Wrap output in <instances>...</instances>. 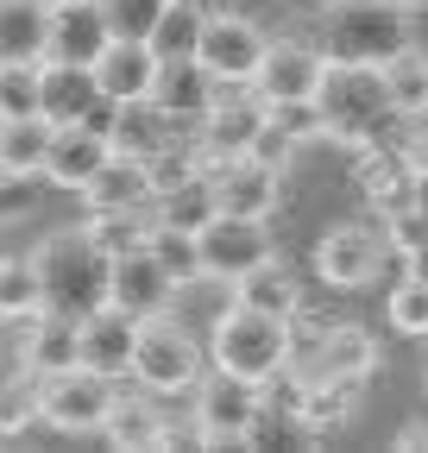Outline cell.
Here are the masks:
<instances>
[{"label":"cell","mask_w":428,"mask_h":453,"mask_svg":"<svg viewBox=\"0 0 428 453\" xmlns=\"http://www.w3.org/2000/svg\"><path fill=\"white\" fill-rule=\"evenodd\" d=\"M114 396H120V378H101L88 365H70L57 378H38V416L57 434H101Z\"/></svg>","instance_id":"obj_7"},{"label":"cell","mask_w":428,"mask_h":453,"mask_svg":"<svg viewBox=\"0 0 428 453\" xmlns=\"http://www.w3.org/2000/svg\"><path fill=\"white\" fill-rule=\"evenodd\" d=\"M107 157H114V139H107V127H101V120H76V127H57V139H50L44 177L57 183V189H76V196H82Z\"/></svg>","instance_id":"obj_17"},{"label":"cell","mask_w":428,"mask_h":453,"mask_svg":"<svg viewBox=\"0 0 428 453\" xmlns=\"http://www.w3.org/2000/svg\"><path fill=\"white\" fill-rule=\"evenodd\" d=\"M195 396V428H202V447H252L258 441V422H264V384L258 378H240V372H202V384L189 390Z\"/></svg>","instance_id":"obj_4"},{"label":"cell","mask_w":428,"mask_h":453,"mask_svg":"<svg viewBox=\"0 0 428 453\" xmlns=\"http://www.w3.org/2000/svg\"><path fill=\"white\" fill-rule=\"evenodd\" d=\"M397 447H403V453H428V422H409V428H397Z\"/></svg>","instance_id":"obj_43"},{"label":"cell","mask_w":428,"mask_h":453,"mask_svg":"<svg viewBox=\"0 0 428 453\" xmlns=\"http://www.w3.org/2000/svg\"><path fill=\"white\" fill-rule=\"evenodd\" d=\"M133 378L157 396H189L202 384V340L171 321V315H151L139 327V359H133Z\"/></svg>","instance_id":"obj_6"},{"label":"cell","mask_w":428,"mask_h":453,"mask_svg":"<svg viewBox=\"0 0 428 453\" xmlns=\"http://www.w3.org/2000/svg\"><path fill=\"white\" fill-rule=\"evenodd\" d=\"M44 113V64H0V120Z\"/></svg>","instance_id":"obj_35"},{"label":"cell","mask_w":428,"mask_h":453,"mask_svg":"<svg viewBox=\"0 0 428 453\" xmlns=\"http://www.w3.org/2000/svg\"><path fill=\"white\" fill-rule=\"evenodd\" d=\"M50 139H57V127H50L44 113H26V120H0V170H7V183L44 177Z\"/></svg>","instance_id":"obj_25"},{"label":"cell","mask_w":428,"mask_h":453,"mask_svg":"<svg viewBox=\"0 0 428 453\" xmlns=\"http://www.w3.org/2000/svg\"><path fill=\"white\" fill-rule=\"evenodd\" d=\"M139 327H145V321H133V315L114 309V303L95 309V315H82V365L101 372V378H133Z\"/></svg>","instance_id":"obj_15"},{"label":"cell","mask_w":428,"mask_h":453,"mask_svg":"<svg viewBox=\"0 0 428 453\" xmlns=\"http://www.w3.org/2000/svg\"><path fill=\"white\" fill-rule=\"evenodd\" d=\"M385 88H391V101H397V113L403 120H428V50L409 38L397 57H385Z\"/></svg>","instance_id":"obj_30"},{"label":"cell","mask_w":428,"mask_h":453,"mask_svg":"<svg viewBox=\"0 0 428 453\" xmlns=\"http://www.w3.org/2000/svg\"><path fill=\"white\" fill-rule=\"evenodd\" d=\"M19 321H0V378H13V372H26L19 365V334H13Z\"/></svg>","instance_id":"obj_42"},{"label":"cell","mask_w":428,"mask_h":453,"mask_svg":"<svg viewBox=\"0 0 428 453\" xmlns=\"http://www.w3.org/2000/svg\"><path fill=\"white\" fill-rule=\"evenodd\" d=\"M107 44H114V26H107L101 0L50 7V50H44V64H82V70H95Z\"/></svg>","instance_id":"obj_18"},{"label":"cell","mask_w":428,"mask_h":453,"mask_svg":"<svg viewBox=\"0 0 428 453\" xmlns=\"http://www.w3.org/2000/svg\"><path fill=\"white\" fill-rule=\"evenodd\" d=\"M321 76H328V50L302 44V38H271L264 44V64L252 76V95L264 107H284V101H315Z\"/></svg>","instance_id":"obj_11"},{"label":"cell","mask_w":428,"mask_h":453,"mask_svg":"<svg viewBox=\"0 0 428 453\" xmlns=\"http://www.w3.org/2000/svg\"><path fill=\"white\" fill-rule=\"evenodd\" d=\"M328 7H353V0H328Z\"/></svg>","instance_id":"obj_48"},{"label":"cell","mask_w":428,"mask_h":453,"mask_svg":"<svg viewBox=\"0 0 428 453\" xmlns=\"http://www.w3.org/2000/svg\"><path fill=\"white\" fill-rule=\"evenodd\" d=\"M321 120H328V139L347 145V151H371V145H391L403 113L385 88V70L378 64H334L328 57V76H321Z\"/></svg>","instance_id":"obj_1"},{"label":"cell","mask_w":428,"mask_h":453,"mask_svg":"<svg viewBox=\"0 0 428 453\" xmlns=\"http://www.w3.org/2000/svg\"><path fill=\"white\" fill-rule=\"evenodd\" d=\"M0 183H7V170H0Z\"/></svg>","instance_id":"obj_50"},{"label":"cell","mask_w":428,"mask_h":453,"mask_svg":"<svg viewBox=\"0 0 428 453\" xmlns=\"http://www.w3.org/2000/svg\"><path fill=\"white\" fill-rule=\"evenodd\" d=\"M403 145H409V157H416V170H428V127H422L416 139H403Z\"/></svg>","instance_id":"obj_44"},{"label":"cell","mask_w":428,"mask_h":453,"mask_svg":"<svg viewBox=\"0 0 428 453\" xmlns=\"http://www.w3.org/2000/svg\"><path fill=\"white\" fill-rule=\"evenodd\" d=\"M208 177H214V196H221V214L271 220V214H278V202H284V170H278V164H264L258 151L208 164Z\"/></svg>","instance_id":"obj_12"},{"label":"cell","mask_w":428,"mask_h":453,"mask_svg":"<svg viewBox=\"0 0 428 453\" xmlns=\"http://www.w3.org/2000/svg\"><path fill=\"white\" fill-rule=\"evenodd\" d=\"M271 120L296 139V145H315V139H328V120H321V107L315 101H284V107H271Z\"/></svg>","instance_id":"obj_38"},{"label":"cell","mask_w":428,"mask_h":453,"mask_svg":"<svg viewBox=\"0 0 428 453\" xmlns=\"http://www.w3.org/2000/svg\"><path fill=\"white\" fill-rule=\"evenodd\" d=\"M233 303L296 321V315H302V283H296V271H290L284 258H264V265H252V271L233 283Z\"/></svg>","instance_id":"obj_27"},{"label":"cell","mask_w":428,"mask_h":453,"mask_svg":"<svg viewBox=\"0 0 428 453\" xmlns=\"http://www.w3.org/2000/svg\"><path fill=\"white\" fill-rule=\"evenodd\" d=\"M157 57L151 44H139V38H114L101 50V64H95V88H101V101L107 107H120V101H151V82H157Z\"/></svg>","instance_id":"obj_19"},{"label":"cell","mask_w":428,"mask_h":453,"mask_svg":"<svg viewBox=\"0 0 428 453\" xmlns=\"http://www.w3.org/2000/svg\"><path fill=\"white\" fill-rule=\"evenodd\" d=\"M359 157V170H353V183H359V196H365V208L378 214V220H391L397 208H416V157H409V145H371V151H353Z\"/></svg>","instance_id":"obj_13"},{"label":"cell","mask_w":428,"mask_h":453,"mask_svg":"<svg viewBox=\"0 0 428 453\" xmlns=\"http://www.w3.org/2000/svg\"><path fill=\"white\" fill-rule=\"evenodd\" d=\"M359 396H365V378H290V416L302 428H334L359 410Z\"/></svg>","instance_id":"obj_22"},{"label":"cell","mask_w":428,"mask_h":453,"mask_svg":"<svg viewBox=\"0 0 428 453\" xmlns=\"http://www.w3.org/2000/svg\"><path fill=\"white\" fill-rule=\"evenodd\" d=\"M164 410H157V390H120L114 396V410H107V422H101V441L114 447V453H145V447H157V434H164Z\"/></svg>","instance_id":"obj_21"},{"label":"cell","mask_w":428,"mask_h":453,"mask_svg":"<svg viewBox=\"0 0 428 453\" xmlns=\"http://www.w3.org/2000/svg\"><path fill=\"white\" fill-rule=\"evenodd\" d=\"M385 321L397 327V334H428V277H403L397 290H391V303H385Z\"/></svg>","instance_id":"obj_37"},{"label":"cell","mask_w":428,"mask_h":453,"mask_svg":"<svg viewBox=\"0 0 428 453\" xmlns=\"http://www.w3.org/2000/svg\"><path fill=\"white\" fill-rule=\"evenodd\" d=\"M44 315V283H38V265L32 252H7L0 258V321H32Z\"/></svg>","instance_id":"obj_33"},{"label":"cell","mask_w":428,"mask_h":453,"mask_svg":"<svg viewBox=\"0 0 428 453\" xmlns=\"http://www.w3.org/2000/svg\"><path fill=\"white\" fill-rule=\"evenodd\" d=\"M252 151H258V157H264V164H278V170H290V164H296V151H302V145H296V139H290V133H284V127H278V120H264V133H258V145H252Z\"/></svg>","instance_id":"obj_40"},{"label":"cell","mask_w":428,"mask_h":453,"mask_svg":"<svg viewBox=\"0 0 428 453\" xmlns=\"http://www.w3.org/2000/svg\"><path fill=\"white\" fill-rule=\"evenodd\" d=\"M95 107H101L95 70H82V64H44V120L50 127L95 120Z\"/></svg>","instance_id":"obj_26"},{"label":"cell","mask_w":428,"mask_h":453,"mask_svg":"<svg viewBox=\"0 0 428 453\" xmlns=\"http://www.w3.org/2000/svg\"><path fill=\"white\" fill-rule=\"evenodd\" d=\"M290 347H296V321L264 315V309H246V303H227L221 321H214V334H208L214 365L240 372V378H258V384H278L284 378Z\"/></svg>","instance_id":"obj_3"},{"label":"cell","mask_w":428,"mask_h":453,"mask_svg":"<svg viewBox=\"0 0 428 453\" xmlns=\"http://www.w3.org/2000/svg\"><path fill=\"white\" fill-rule=\"evenodd\" d=\"M422 384H428V365H422Z\"/></svg>","instance_id":"obj_49"},{"label":"cell","mask_w":428,"mask_h":453,"mask_svg":"<svg viewBox=\"0 0 428 453\" xmlns=\"http://www.w3.org/2000/svg\"><path fill=\"white\" fill-rule=\"evenodd\" d=\"M151 107L177 127H195L202 113L214 107V76L195 64V57H164L157 64V82H151Z\"/></svg>","instance_id":"obj_20"},{"label":"cell","mask_w":428,"mask_h":453,"mask_svg":"<svg viewBox=\"0 0 428 453\" xmlns=\"http://www.w3.org/2000/svg\"><path fill=\"white\" fill-rule=\"evenodd\" d=\"M50 7L44 0H0V64H44Z\"/></svg>","instance_id":"obj_24"},{"label":"cell","mask_w":428,"mask_h":453,"mask_svg":"<svg viewBox=\"0 0 428 453\" xmlns=\"http://www.w3.org/2000/svg\"><path fill=\"white\" fill-rule=\"evenodd\" d=\"M385 258H397L391 240L378 234V226H365V220L328 226L321 246H315V271H321V283H334V290H359V283H371L385 271Z\"/></svg>","instance_id":"obj_10"},{"label":"cell","mask_w":428,"mask_h":453,"mask_svg":"<svg viewBox=\"0 0 428 453\" xmlns=\"http://www.w3.org/2000/svg\"><path fill=\"white\" fill-rule=\"evenodd\" d=\"M145 252H151L157 265H164L177 283H195V277H208V271H202V234H189V226H171V220H157V214H151Z\"/></svg>","instance_id":"obj_32"},{"label":"cell","mask_w":428,"mask_h":453,"mask_svg":"<svg viewBox=\"0 0 428 453\" xmlns=\"http://www.w3.org/2000/svg\"><path fill=\"white\" fill-rule=\"evenodd\" d=\"M0 441H7V428H0Z\"/></svg>","instance_id":"obj_51"},{"label":"cell","mask_w":428,"mask_h":453,"mask_svg":"<svg viewBox=\"0 0 428 453\" xmlns=\"http://www.w3.org/2000/svg\"><path fill=\"white\" fill-rule=\"evenodd\" d=\"M264 26L258 19H246V13H208V26H202V44H195V64L214 76V82H252L258 76V64H264Z\"/></svg>","instance_id":"obj_9"},{"label":"cell","mask_w":428,"mask_h":453,"mask_svg":"<svg viewBox=\"0 0 428 453\" xmlns=\"http://www.w3.org/2000/svg\"><path fill=\"white\" fill-rule=\"evenodd\" d=\"M202 26H208V7H195V0H171L164 19H157V32H151V50L157 57H195Z\"/></svg>","instance_id":"obj_34"},{"label":"cell","mask_w":428,"mask_h":453,"mask_svg":"<svg viewBox=\"0 0 428 453\" xmlns=\"http://www.w3.org/2000/svg\"><path fill=\"white\" fill-rule=\"evenodd\" d=\"M385 240H391L397 258H416V252L428 246V214H422V208H397L391 226H385Z\"/></svg>","instance_id":"obj_39"},{"label":"cell","mask_w":428,"mask_h":453,"mask_svg":"<svg viewBox=\"0 0 428 453\" xmlns=\"http://www.w3.org/2000/svg\"><path fill=\"white\" fill-rule=\"evenodd\" d=\"M157 447H171V453H183V447H202V428H195V416H189V428L171 416V422H164V434H157Z\"/></svg>","instance_id":"obj_41"},{"label":"cell","mask_w":428,"mask_h":453,"mask_svg":"<svg viewBox=\"0 0 428 453\" xmlns=\"http://www.w3.org/2000/svg\"><path fill=\"white\" fill-rule=\"evenodd\" d=\"M88 208H151L157 202V183H151V164L133 157V151H114L101 170H95V183L82 189Z\"/></svg>","instance_id":"obj_23"},{"label":"cell","mask_w":428,"mask_h":453,"mask_svg":"<svg viewBox=\"0 0 428 453\" xmlns=\"http://www.w3.org/2000/svg\"><path fill=\"white\" fill-rule=\"evenodd\" d=\"M164 7H171V0H101V13H107V26H114V38H139V44H151Z\"/></svg>","instance_id":"obj_36"},{"label":"cell","mask_w":428,"mask_h":453,"mask_svg":"<svg viewBox=\"0 0 428 453\" xmlns=\"http://www.w3.org/2000/svg\"><path fill=\"white\" fill-rule=\"evenodd\" d=\"M391 7H403V13H409V7H422V0H391Z\"/></svg>","instance_id":"obj_47"},{"label":"cell","mask_w":428,"mask_h":453,"mask_svg":"<svg viewBox=\"0 0 428 453\" xmlns=\"http://www.w3.org/2000/svg\"><path fill=\"white\" fill-rule=\"evenodd\" d=\"M88 234L107 258H126V252H145V234H151V208H88Z\"/></svg>","instance_id":"obj_31"},{"label":"cell","mask_w":428,"mask_h":453,"mask_svg":"<svg viewBox=\"0 0 428 453\" xmlns=\"http://www.w3.org/2000/svg\"><path fill=\"white\" fill-rule=\"evenodd\" d=\"M44 7H82V0H44Z\"/></svg>","instance_id":"obj_46"},{"label":"cell","mask_w":428,"mask_h":453,"mask_svg":"<svg viewBox=\"0 0 428 453\" xmlns=\"http://www.w3.org/2000/svg\"><path fill=\"white\" fill-rule=\"evenodd\" d=\"M409 44V19L391 0H353V7H334L328 13V50L334 64H385Z\"/></svg>","instance_id":"obj_5"},{"label":"cell","mask_w":428,"mask_h":453,"mask_svg":"<svg viewBox=\"0 0 428 453\" xmlns=\"http://www.w3.org/2000/svg\"><path fill=\"white\" fill-rule=\"evenodd\" d=\"M177 296H183V283H177L164 265H157L151 252H126V258H114V277H107V303L126 309L133 321L171 315V309H177Z\"/></svg>","instance_id":"obj_14"},{"label":"cell","mask_w":428,"mask_h":453,"mask_svg":"<svg viewBox=\"0 0 428 453\" xmlns=\"http://www.w3.org/2000/svg\"><path fill=\"white\" fill-rule=\"evenodd\" d=\"M19 365L32 378H57L70 365H82V321L76 315H32L19 321Z\"/></svg>","instance_id":"obj_16"},{"label":"cell","mask_w":428,"mask_h":453,"mask_svg":"<svg viewBox=\"0 0 428 453\" xmlns=\"http://www.w3.org/2000/svg\"><path fill=\"white\" fill-rule=\"evenodd\" d=\"M107 139H114V151H133V157H157L171 139H177V120H164L151 101H120L114 120H101Z\"/></svg>","instance_id":"obj_28"},{"label":"cell","mask_w":428,"mask_h":453,"mask_svg":"<svg viewBox=\"0 0 428 453\" xmlns=\"http://www.w3.org/2000/svg\"><path fill=\"white\" fill-rule=\"evenodd\" d=\"M151 214H157V220H171V226H189V234H202V226L221 214L214 177H208V170H195V177H183V183H171V189H157Z\"/></svg>","instance_id":"obj_29"},{"label":"cell","mask_w":428,"mask_h":453,"mask_svg":"<svg viewBox=\"0 0 428 453\" xmlns=\"http://www.w3.org/2000/svg\"><path fill=\"white\" fill-rule=\"evenodd\" d=\"M416 208L428 214V170H422V177H416Z\"/></svg>","instance_id":"obj_45"},{"label":"cell","mask_w":428,"mask_h":453,"mask_svg":"<svg viewBox=\"0 0 428 453\" xmlns=\"http://www.w3.org/2000/svg\"><path fill=\"white\" fill-rule=\"evenodd\" d=\"M38 283H44V309L50 315H95L107 309V277H114V258L95 246L88 226H57V234H44L38 252Z\"/></svg>","instance_id":"obj_2"},{"label":"cell","mask_w":428,"mask_h":453,"mask_svg":"<svg viewBox=\"0 0 428 453\" xmlns=\"http://www.w3.org/2000/svg\"><path fill=\"white\" fill-rule=\"evenodd\" d=\"M264 258H278V240H271V226H264V220H252V214H214L202 226V271L214 283H227V290L252 265H264Z\"/></svg>","instance_id":"obj_8"}]
</instances>
